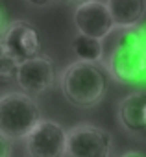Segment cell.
Instances as JSON below:
<instances>
[{"instance_id":"9","label":"cell","mask_w":146,"mask_h":157,"mask_svg":"<svg viewBox=\"0 0 146 157\" xmlns=\"http://www.w3.org/2000/svg\"><path fill=\"white\" fill-rule=\"evenodd\" d=\"M118 118L120 124L131 133L146 131V94L144 93L128 94L118 105Z\"/></svg>"},{"instance_id":"5","label":"cell","mask_w":146,"mask_h":157,"mask_svg":"<svg viewBox=\"0 0 146 157\" xmlns=\"http://www.w3.org/2000/svg\"><path fill=\"white\" fill-rule=\"evenodd\" d=\"M113 137L104 128L93 124H80L67 131L68 157H109Z\"/></svg>"},{"instance_id":"3","label":"cell","mask_w":146,"mask_h":157,"mask_svg":"<svg viewBox=\"0 0 146 157\" xmlns=\"http://www.w3.org/2000/svg\"><path fill=\"white\" fill-rule=\"evenodd\" d=\"M41 120L37 102L22 91H11L0 96V131L10 139H24Z\"/></svg>"},{"instance_id":"14","label":"cell","mask_w":146,"mask_h":157,"mask_svg":"<svg viewBox=\"0 0 146 157\" xmlns=\"http://www.w3.org/2000/svg\"><path fill=\"white\" fill-rule=\"evenodd\" d=\"M120 157H146V153H142V151H139V150H128V151H124Z\"/></svg>"},{"instance_id":"11","label":"cell","mask_w":146,"mask_h":157,"mask_svg":"<svg viewBox=\"0 0 146 157\" xmlns=\"http://www.w3.org/2000/svg\"><path fill=\"white\" fill-rule=\"evenodd\" d=\"M72 52L76 54L78 61H85V63H98L104 57V44L102 39H94L89 35H76L72 41Z\"/></svg>"},{"instance_id":"17","label":"cell","mask_w":146,"mask_h":157,"mask_svg":"<svg viewBox=\"0 0 146 157\" xmlns=\"http://www.w3.org/2000/svg\"><path fill=\"white\" fill-rule=\"evenodd\" d=\"M68 4H76V6H80V4H83V2H87V0H67Z\"/></svg>"},{"instance_id":"8","label":"cell","mask_w":146,"mask_h":157,"mask_svg":"<svg viewBox=\"0 0 146 157\" xmlns=\"http://www.w3.org/2000/svg\"><path fill=\"white\" fill-rule=\"evenodd\" d=\"M2 44L19 59L26 61L41 56V37L33 24L26 21H13L2 32Z\"/></svg>"},{"instance_id":"7","label":"cell","mask_w":146,"mask_h":157,"mask_svg":"<svg viewBox=\"0 0 146 157\" xmlns=\"http://www.w3.org/2000/svg\"><path fill=\"white\" fill-rule=\"evenodd\" d=\"M74 26L78 33L82 35H89L94 39H106L113 32L115 22L104 2H100V0H87V2L80 4L74 11Z\"/></svg>"},{"instance_id":"1","label":"cell","mask_w":146,"mask_h":157,"mask_svg":"<svg viewBox=\"0 0 146 157\" xmlns=\"http://www.w3.org/2000/svg\"><path fill=\"white\" fill-rule=\"evenodd\" d=\"M107 70L122 85L146 83V28L122 30L109 54Z\"/></svg>"},{"instance_id":"10","label":"cell","mask_w":146,"mask_h":157,"mask_svg":"<svg viewBox=\"0 0 146 157\" xmlns=\"http://www.w3.org/2000/svg\"><path fill=\"white\" fill-rule=\"evenodd\" d=\"M115 26L133 28L139 24L146 11V0H107L106 2Z\"/></svg>"},{"instance_id":"15","label":"cell","mask_w":146,"mask_h":157,"mask_svg":"<svg viewBox=\"0 0 146 157\" xmlns=\"http://www.w3.org/2000/svg\"><path fill=\"white\" fill-rule=\"evenodd\" d=\"M26 2H28V4H32V6H39V8H41V6L50 4L52 0H26Z\"/></svg>"},{"instance_id":"12","label":"cell","mask_w":146,"mask_h":157,"mask_svg":"<svg viewBox=\"0 0 146 157\" xmlns=\"http://www.w3.org/2000/svg\"><path fill=\"white\" fill-rule=\"evenodd\" d=\"M19 63L21 61L2 44V41H0V80H4V82L15 80Z\"/></svg>"},{"instance_id":"2","label":"cell","mask_w":146,"mask_h":157,"mask_svg":"<svg viewBox=\"0 0 146 157\" xmlns=\"http://www.w3.org/2000/svg\"><path fill=\"white\" fill-rule=\"evenodd\" d=\"M61 89L65 98L78 107L96 105L107 89V76L96 63L74 61L61 76Z\"/></svg>"},{"instance_id":"13","label":"cell","mask_w":146,"mask_h":157,"mask_svg":"<svg viewBox=\"0 0 146 157\" xmlns=\"http://www.w3.org/2000/svg\"><path fill=\"white\" fill-rule=\"evenodd\" d=\"M13 153V139L0 131V157H11Z\"/></svg>"},{"instance_id":"4","label":"cell","mask_w":146,"mask_h":157,"mask_svg":"<svg viewBox=\"0 0 146 157\" xmlns=\"http://www.w3.org/2000/svg\"><path fill=\"white\" fill-rule=\"evenodd\" d=\"M30 157H65L67 129L50 118H41L22 139Z\"/></svg>"},{"instance_id":"6","label":"cell","mask_w":146,"mask_h":157,"mask_svg":"<svg viewBox=\"0 0 146 157\" xmlns=\"http://www.w3.org/2000/svg\"><path fill=\"white\" fill-rule=\"evenodd\" d=\"M15 82L19 89L28 96H39L54 87L56 83V67L46 56H37L19 63Z\"/></svg>"},{"instance_id":"16","label":"cell","mask_w":146,"mask_h":157,"mask_svg":"<svg viewBox=\"0 0 146 157\" xmlns=\"http://www.w3.org/2000/svg\"><path fill=\"white\" fill-rule=\"evenodd\" d=\"M4 28H6V19H4V11L0 10V32H4Z\"/></svg>"}]
</instances>
